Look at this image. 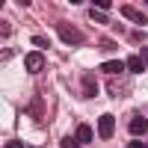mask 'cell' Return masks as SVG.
I'll return each instance as SVG.
<instances>
[{
  "mask_svg": "<svg viewBox=\"0 0 148 148\" xmlns=\"http://www.w3.org/2000/svg\"><path fill=\"white\" fill-rule=\"evenodd\" d=\"M56 33H59V39H62L65 45H80V30L71 27V24L59 21V24H56Z\"/></svg>",
  "mask_w": 148,
  "mask_h": 148,
  "instance_id": "6da1fadb",
  "label": "cell"
},
{
  "mask_svg": "<svg viewBox=\"0 0 148 148\" xmlns=\"http://www.w3.org/2000/svg\"><path fill=\"white\" fill-rule=\"evenodd\" d=\"M113 130H116V119L104 113L101 119H98V136H104V139H110V136H113Z\"/></svg>",
  "mask_w": 148,
  "mask_h": 148,
  "instance_id": "7a4b0ae2",
  "label": "cell"
},
{
  "mask_svg": "<svg viewBox=\"0 0 148 148\" xmlns=\"http://www.w3.org/2000/svg\"><path fill=\"white\" fill-rule=\"evenodd\" d=\"M121 15H125L127 21H133V24H139V27H145V24H148V15H145V12H139V9H133V6H125V9H121Z\"/></svg>",
  "mask_w": 148,
  "mask_h": 148,
  "instance_id": "3957f363",
  "label": "cell"
},
{
  "mask_svg": "<svg viewBox=\"0 0 148 148\" xmlns=\"http://www.w3.org/2000/svg\"><path fill=\"white\" fill-rule=\"evenodd\" d=\"M24 65H27V71H42V65H45V56H42L39 51H33V53H27Z\"/></svg>",
  "mask_w": 148,
  "mask_h": 148,
  "instance_id": "277c9868",
  "label": "cell"
},
{
  "mask_svg": "<svg viewBox=\"0 0 148 148\" xmlns=\"http://www.w3.org/2000/svg\"><path fill=\"white\" fill-rule=\"evenodd\" d=\"M130 133H133V136H142V133H148V121H145L142 116H133V119H130Z\"/></svg>",
  "mask_w": 148,
  "mask_h": 148,
  "instance_id": "5b68a950",
  "label": "cell"
},
{
  "mask_svg": "<svg viewBox=\"0 0 148 148\" xmlns=\"http://www.w3.org/2000/svg\"><path fill=\"white\" fill-rule=\"evenodd\" d=\"M125 68H127V65L121 62V59H110V62H104V65H101V71H104V74H121Z\"/></svg>",
  "mask_w": 148,
  "mask_h": 148,
  "instance_id": "8992f818",
  "label": "cell"
},
{
  "mask_svg": "<svg viewBox=\"0 0 148 148\" xmlns=\"http://www.w3.org/2000/svg\"><path fill=\"white\" fill-rule=\"evenodd\" d=\"M127 68H130V74H142V71H145L142 56H130V59H127Z\"/></svg>",
  "mask_w": 148,
  "mask_h": 148,
  "instance_id": "52a82bcc",
  "label": "cell"
},
{
  "mask_svg": "<svg viewBox=\"0 0 148 148\" xmlns=\"http://www.w3.org/2000/svg\"><path fill=\"white\" fill-rule=\"evenodd\" d=\"M77 139H80V145L92 142V127H89V125H80V127H77Z\"/></svg>",
  "mask_w": 148,
  "mask_h": 148,
  "instance_id": "ba28073f",
  "label": "cell"
},
{
  "mask_svg": "<svg viewBox=\"0 0 148 148\" xmlns=\"http://www.w3.org/2000/svg\"><path fill=\"white\" fill-rule=\"evenodd\" d=\"M83 95H86V98H95V95H98V86H95L92 77H86V80H83Z\"/></svg>",
  "mask_w": 148,
  "mask_h": 148,
  "instance_id": "9c48e42d",
  "label": "cell"
},
{
  "mask_svg": "<svg viewBox=\"0 0 148 148\" xmlns=\"http://www.w3.org/2000/svg\"><path fill=\"white\" fill-rule=\"evenodd\" d=\"M59 145H62V148H80V139H77V136H62Z\"/></svg>",
  "mask_w": 148,
  "mask_h": 148,
  "instance_id": "30bf717a",
  "label": "cell"
},
{
  "mask_svg": "<svg viewBox=\"0 0 148 148\" xmlns=\"http://www.w3.org/2000/svg\"><path fill=\"white\" fill-rule=\"evenodd\" d=\"M33 45H36V47H42V51H45V47L51 45V39H47V36H33Z\"/></svg>",
  "mask_w": 148,
  "mask_h": 148,
  "instance_id": "8fae6325",
  "label": "cell"
},
{
  "mask_svg": "<svg viewBox=\"0 0 148 148\" xmlns=\"http://www.w3.org/2000/svg\"><path fill=\"white\" fill-rule=\"evenodd\" d=\"M92 21H98V24H107V15L101 9H92Z\"/></svg>",
  "mask_w": 148,
  "mask_h": 148,
  "instance_id": "7c38bea8",
  "label": "cell"
},
{
  "mask_svg": "<svg viewBox=\"0 0 148 148\" xmlns=\"http://www.w3.org/2000/svg\"><path fill=\"white\" fill-rule=\"evenodd\" d=\"M92 9H110V0H95Z\"/></svg>",
  "mask_w": 148,
  "mask_h": 148,
  "instance_id": "4fadbf2b",
  "label": "cell"
},
{
  "mask_svg": "<svg viewBox=\"0 0 148 148\" xmlns=\"http://www.w3.org/2000/svg\"><path fill=\"white\" fill-rule=\"evenodd\" d=\"M3 148H24V142H18V139H9Z\"/></svg>",
  "mask_w": 148,
  "mask_h": 148,
  "instance_id": "5bb4252c",
  "label": "cell"
},
{
  "mask_svg": "<svg viewBox=\"0 0 148 148\" xmlns=\"http://www.w3.org/2000/svg\"><path fill=\"white\" fill-rule=\"evenodd\" d=\"M127 148H148V145H145V142H139V139H133V142H130Z\"/></svg>",
  "mask_w": 148,
  "mask_h": 148,
  "instance_id": "9a60e30c",
  "label": "cell"
},
{
  "mask_svg": "<svg viewBox=\"0 0 148 148\" xmlns=\"http://www.w3.org/2000/svg\"><path fill=\"white\" fill-rule=\"evenodd\" d=\"M139 56H142V62L148 65V47H142V53H139Z\"/></svg>",
  "mask_w": 148,
  "mask_h": 148,
  "instance_id": "2e32d148",
  "label": "cell"
}]
</instances>
